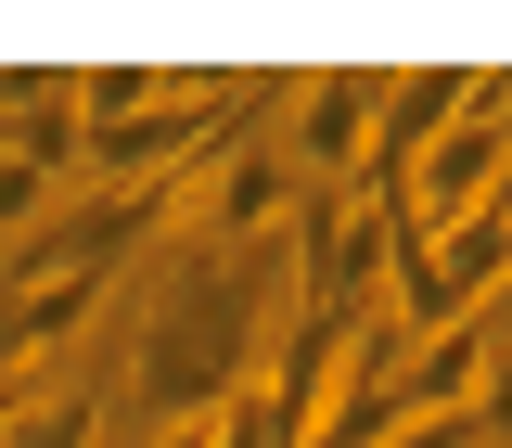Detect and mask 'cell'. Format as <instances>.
Instances as JSON below:
<instances>
[{"label":"cell","instance_id":"obj_1","mask_svg":"<svg viewBox=\"0 0 512 448\" xmlns=\"http://www.w3.org/2000/svg\"><path fill=\"white\" fill-rule=\"evenodd\" d=\"M269 320H282L269 269H244V256H205V244H192L180 269H167L154 320H141V346H128V397H141V423H154V436L218 423V410L256 384V359H269Z\"/></svg>","mask_w":512,"mask_h":448},{"label":"cell","instance_id":"obj_2","mask_svg":"<svg viewBox=\"0 0 512 448\" xmlns=\"http://www.w3.org/2000/svg\"><path fill=\"white\" fill-rule=\"evenodd\" d=\"M500 180H512V77H487V90L461 103V128H448L436 154L410 167V192H397V231L423 244V231H448V218H474Z\"/></svg>","mask_w":512,"mask_h":448},{"label":"cell","instance_id":"obj_3","mask_svg":"<svg viewBox=\"0 0 512 448\" xmlns=\"http://www.w3.org/2000/svg\"><path fill=\"white\" fill-rule=\"evenodd\" d=\"M474 90H487L474 64H423V77H384V103H372V154H359V192H384V205H397V192H410V167H423L448 128H461V103H474Z\"/></svg>","mask_w":512,"mask_h":448},{"label":"cell","instance_id":"obj_4","mask_svg":"<svg viewBox=\"0 0 512 448\" xmlns=\"http://www.w3.org/2000/svg\"><path fill=\"white\" fill-rule=\"evenodd\" d=\"M372 103H384V77H372V64H333V77H308V90H295V128H269V141L295 154V180H308V192H359Z\"/></svg>","mask_w":512,"mask_h":448},{"label":"cell","instance_id":"obj_5","mask_svg":"<svg viewBox=\"0 0 512 448\" xmlns=\"http://www.w3.org/2000/svg\"><path fill=\"white\" fill-rule=\"evenodd\" d=\"M0 154L13 167H39V180H64L77 167V77H0Z\"/></svg>","mask_w":512,"mask_h":448},{"label":"cell","instance_id":"obj_6","mask_svg":"<svg viewBox=\"0 0 512 448\" xmlns=\"http://www.w3.org/2000/svg\"><path fill=\"white\" fill-rule=\"evenodd\" d=\"M487 320H461V333H423V359H397V423H436V410H474V384H487Z\"/></svg>","mask_w":512,"mask_h":448},{"label":"cell","instance_id":"obj_7","mask_svg":"<svg viewBox=\"0 0 512 448\" xmlns=\"http://www.w3.org/2000/svg\"><path fill=\"white\" fill-rule=\"evenodd\" d=\"M205 448H295V423L269 410V384H244V397H231V410L205 423Z\"/></svg>","mask_w":512,"mask_h":448},{"label":"cell","instance_id":"obj_8","mask_svg":"<svg viewBox=\"0 0 512 448\" xmlns=\"http://www.w3.org/2000/svg\"><path fill=\"white\" fill-rule=\"evenodd\" d=\"M474 423H487V448H512V333L487 346V384H474Z\"/></svg>","mask_w":512,"mask_h":448},{"label":"cell","instance_id":"obj_9","mask_svg":"<svg viewBox=\"0 0 512 448\" xmlns=\"http://www.w3.org/2000/svg\"><path fill=\"white\" fill-rule=\"evenodd\" d=\"M39 205H52V180H39V167H13V154H0V231H26V218H39Z\"/></svg>","mask_w":512,"mask_h":448}]
</instances>
